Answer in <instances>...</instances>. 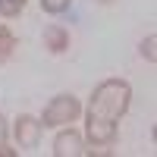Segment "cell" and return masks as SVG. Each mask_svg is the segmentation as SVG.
I'll return each instance as SVG.
<instances>
[{
    "instance_id": "7",
    "label": "cell",
    "mask_w": 157,
    "mask_h": 157,
    "mask_svg": "<svg viewBox=\"0 0 157 157\" xmlns=\"http://www.w3.org/2000/svg\"><path fill=\"white\" fill-rule=\"evenodd\" d=\"M22 10H25V0H0V16H6V19L19 16Z\"/></svg>"
},
{
    "instance_id": "9",
    "label": "cell",
    "mask_w": 157,
    "mask_h": 157,
    "mask_svg": "<svg viewBox=\"0 0 157 157\" xmlns=\"http://www.w3.org/2000/svg\"><path fill=\"white\" fill-rule=\"evenodd\" d=\"M154 44H157V38H154V35H148L145 41H141V57H145L148 63H154V60H157V50H154Z\"/></svg>"
},
{
    "instance_id": "5",
    "label": "cell",
    "mask_w": 157,
    "mask_h": 157,
    "mask_svg": "<svg viewBox=\"0 0 157 157\" xmlns=\"http://www.w3.org/2000/svg\"><path fill=\"white\" fill-rule=\"evenodd\" d=\"M44 47L50 50V54H66L69 50V32L60 29V25H50V29L44 32Z\"/></svg>"
},
{
    "instance_id": "6",
    "label": "cell",
    "mask_w": 157,
    "mask_h": 157,
    "mask_svg": "<svg viewBox=\"0 0 157 157\" xmlns=\"http://www.w3.org/2000/svg\"><path fill=\"white\" fill-rule=\"evenodd\" d=\"M13 50H16V35H13L6 25H0V66L13 57Z\"/></svg>"
},
{
    "instance_id": "11",
    "label": "cell",
    "mask_w": 157,
    "mask_h": 157,
    "mask_svg": "<svg viewBox=\"0 0 157 157\" xmlns=\"http://www.w3.org/2000/svg\"><path fill=\"white\" fill-rule=\"evenodd\" d=\"M101 3H110V0H101Z\"/></svg>"
},
{
    "instance_id": "8",
    "label": "cell",
    "mask_w": 157,
    "mask_h": 157,
    "mask_svg": "<svg viewBox=\"0 0 157 157\" xmlns=\"http://www.w3.org/2000/svg\"><path fill=\"white\" fill-rule=\"evenodd\" d=\"M69 3H72V0H41L44 13H50V16H60V13H66Z\"/></svg>"
},
{
    "instance_id": "10",
    "label": "cell",
    "mask_w": 157,
    "mask_h": 157,
    "mask_svg": "<svg viewBox=\"0 0 157 157\" xmlns=\"http://www.w3.org/2000/svg\"><path fill=\"white\" fill-rule=\"evenodd\" d=\"M6 141V123H3V116H0V145Z\"/></svg>"
},
{
    "instance_id": "4",
    "label": "cell",
    "mask_w": 157,
    "mask_h": 157,
    "mask_svg": "<svg viewBox=\"0 0 157 157\" xmlns=\"http://www.w3.org/2000/svg\"><path fill=\"white\" fill-rule=\"evenodd\" d=\"M54 154L57 157H78L85 154V138L75 129H63V132L54 138Z\"/></svg>"
},
{
    "instance_id": "2",
    "label": "cell",
    "mask_w": 157,
    "mask_h": 157,
    "mask_svg": "<svg viewBox=\"0 0 157 157\" xmlns=\"http://www.w3.org/2000/svg\"><path fill=\"white\" fill-rule=\"evenodd\" d=\"M78 113H82V104H78L75 94H57V98L44 107V113H41V126H50V129L69 126V123L78 120Z\"/></svg>"
},
{
    "instance_id": "1",
    "label": "cell",
    "mask_w": 157,
    "mask_h": 157,
    "mask_svg": "<svg viewBox=\"0 0 157 157\" xmlns=\"http://www.w3.org/2000/svg\"><path fill=\"white\" fill-rule=\"evenodd\" d=\"M129 104H132V85L126 78H107L91 91L85 113V138L91 148H85V154H110Z\"/></svg>"
},
{
    "instance_id": "3",
    "label": "cell",
    "mask_w": 157,
    "mask_h": 157,
    "mask_svg": "<svg viewBox=\"0 0 157 157\" xmlns=\"http://www.w3.org/2000/svg\"><path fill=\"white\" fill-rule=\"evenodd\" d=\"M41 129H44L41 120L22 113L19 120H16V126H13V132H16V145H19V148H35L38 138H41Z\"/></svg>"
}]
</instances>
